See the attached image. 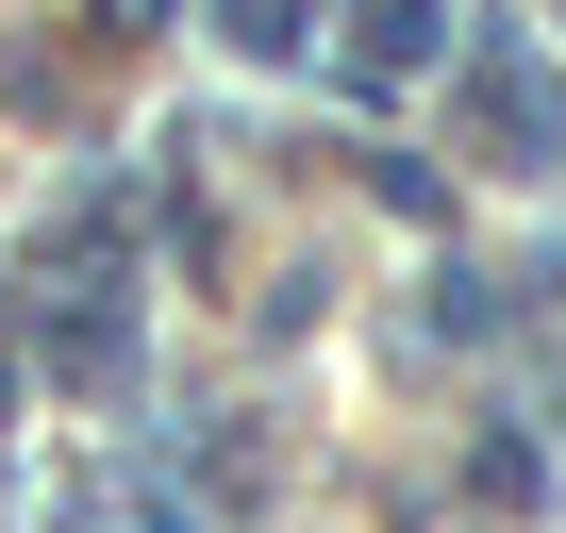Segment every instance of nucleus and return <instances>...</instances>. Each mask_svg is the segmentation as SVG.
Listing matches in <instances>:
<instances>
[{"instance_id": "obj_1", "label": "nucleus", "mask_w": 566, "mask_h": 533, "mask_svg": "<svg viewBox=\"0 0 566 533\" xmlns=\"http://www.w3.org/2000/svg\"><path fill=\"white\" fill-rule=\"evenodd\" d=\"M467 101H483V134H500V167H566V84L516 51V34H483L467 51Z\"/></svg>"}, {"instance_id": "obj_2", "label": "nucleus", "mask_w": 566, "mask_h": 533, "mask_svg": "<svg viewBox=\"0 0 566 533\" xmlns=\"http://www.w3.org/2000/svg\"><path fill=\"white\" fill-rule=\"evenodd\" d=\"M450 51V0H350V84H417Z\"/></svg>"}, {"instance_id": "obj_3", "label": "nucleus", "mask_w": 566, "mask_h": 533, "mask_svg": "<svg viewBox=\"0 0 566 533\" xmlns=\"http://www.w3.org/2000/svg\"><path fill=\"white\" fill-rule=\"evenodd\" d=\"M51 367H67L84 400H117V384H134V301H67V317H51Z\"/></svg>"}, {"instance_id": "obj_4", "label": "nucleus", "mask_w": 566, "mask_h": 533, "mask_svg": "<svg viewBox=\"0 0 566 533\" xmlns=\"http://www.w3.org/2000/svg\"><path fill=\"white\" fill-rule=\"evenodd\" d=\"M217 34H233L250 67H301V51H317V0H217Z\"/></svg>"}, {"instance_id": "obj_5", "label": "nucleus", "mask_w": 566, "mask_h": 533, "mask_svg": "<svg viewBox=\"0 0 566 533\" xmlns=\"http://www.w3.org/2000/svg\"><path fill=\"white\" fill-rule=\"evenodd\" d=\"M150 18H167V0H101V34H150Z\"/></svg>"}, {"instance_id": "obj_6", "label": "nucleus", "mask_w": 566, "mask_h": 533, "mask_svg": "<svg viewBox=\"0 0 566 533\" xmlns=\"http://www.w3.org/2000/svg\"><path fill=\"white\" fill-rule=\"evenodd\" d=\"M134 533H200V516H167V500H150V516H134Z\"/></svg>"}, {"instance_id": "obj_7", "label": "nucleus", "mask_w": 566, "mask_h": 533, "mask_svg": "<svg viewBox=\"0 0 566 533\" xmlns=\"http://www.w3.org/2000/svg\"><path fill=\"white\" fill-rule=\"evenodd\" d=\"M0 417H18V351H0Z\"/></svg>"}]
</instances>
